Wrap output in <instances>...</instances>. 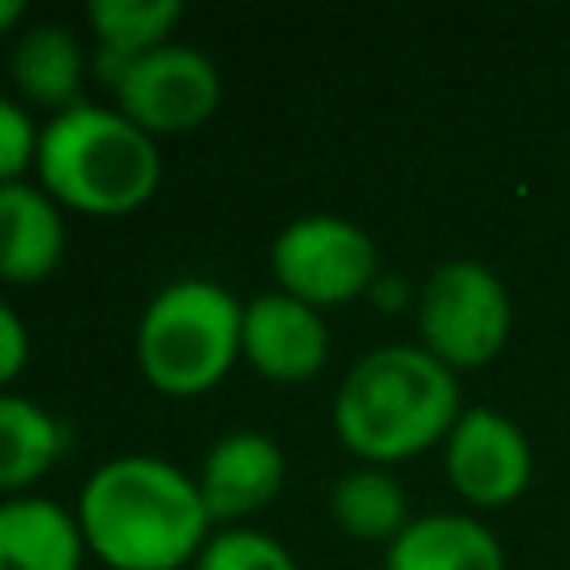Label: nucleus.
Instances as JSON below:
<instances>
[{
  "label": "nucleus",
  "instance_id": "obj_1",
  "mask_svg": "<svg viewBox=\"0 0 570 570\" xmlns=\"http://www.w3.org/2000/svg\"><path fill=\"white\" fill-rule=\"evenodd\" d=\"M89 552L116 570H174L209 539V508L196 476L160 454L98 463L76 499Z\"/></svg>",
  "mask_w": 570,
  "mask_h": 570
},
{
  "label": "nucleus",
  "instance_id": "obj_2",
  "mask_svg": "<svg viewBox=\"0 0 570 570\" xmlns=\"http://www.w3.org/2000/svg\"><path fill=\"white\" fill-rule=\"evenodd\" d=\"M459 414V379L423 343L365 352L334 392V432L365 463H396L445 441Z\"/></svg>",
  "mask_w": 570,
  "mask_h": 570
},
{
  "label": "nucleus",
  "instance_id": "obj_3",
  "mask_svg": "<svg viewBox=\"0 0 570 570\" xmlns=\"http://www.w3.org/2000/svg\"><path fill=\"white\" fill-rule=\"evenodd\" d=\"M40 187L85 214H129L160 183L156 138L116 102H71L40 125L36 147Z\"/></svg>",
  "mask_w": 570,
  "mask_h": 570
},
{
  "label": "nucleus",
  "instance_id": "obj_4",
  "mask_svg": "<svg viewBox=\"0 0 570 570\" xmlns=\"http://www.w3.org/2000/svg\"><path fill=\"white\" fill-rule=\"evenodd\" d=\"M240 321L245 303L227 285L209 276L165 281L138 316V365L160 392H205L240 356Z\"/></svg>",
  "mask_w": 570,
  "mask_h": 570
},
{
  "label": "nucleus",
  "instance_id": "obj_5",
  "mask_svg": "<svg viewBox=\"0 0 570 570\" xmlns=\"http://www.w3.org/2000/svg\"><path fill=\"white\" fill-rule=\"evenodd\" d=\"M423 347L450 370H476L494 361L512 334L508 285L476 258H450L432 267L419 289Z\"/></svg>",
  "mask_w": 570,
  "mask_h": 570
},
{
  "label": "nucleus",
  "instance_id": "obj_6",
  "mask_svg": "<svg viewBox=\"0 0 570 570\" xmlns=\"http://www.w3.org/2000/svg\"><path fill=\"white\" fill-rule=\"evenodd\" d=\"M272 276L276 289L325 307V303H347L365 294L379 276V249L374 236L330 209L294 214L276 236H272Z\"/></svg>",
  "mask_w": 570,
  "mask_h": 570
},
{
  "label": "nucleus",
  "instance_id": "obj_7",
  "mask_svg": "<svg viewBox=\"0 0 570 570\" xmlns=\"http://www.w3.org/2000/svg\"><path fill=\"white\" fill-rule=\"evenodd\" d=\"M111 94H116V107L129 120H138L147 134L191 129L205 116H214L223 98V76L205 49L187 40H165L134 53L120 80L111 85Z\"/></svg>",
  "mask_w": 570,
  "mask_h": 570
},
{
  "label": "nucleus",
  "instance_id": "obj_8",
  "mask_svg": "<svg viewBox=\"0 0 570 570\" xmlns=\"http://www.w3.org/2000/svg\"><path fill=\"white\" fill-rule=\"evenodd\" d=\"M534 454L525 432L499 410H463L445 436V476L476 508H503L525 494Z\"/></svg>",
  "mask_w": 570,
  "mask_h": 570
},
{
  "label": "nucleus",
  "instance_id": "obj_9",
  "mask_svg": "<svg viewBox=\"0 0 570 570\" xmlns=\"http://www.w3.org/2000/svg\"><path fill=\"white\" fill-rule=\"evenodd\" d=\"M325 352L330 330L321 321V307L285 289H263L245 303L240 356L267 379H307L325 365Z\"/></svg>",
  "mask_w": 570,
  "mask_h": 570
},
{
  "label": "nucleus",
  "instance_id": "obj_10",
  "mask_svg": "<svg viewBox=\"0 0 570 570\" xmlns=\"http://www.w3.org/2000/svg\"><path fill=\"white\" fill-rule=\"evenodd\" d=\"M196 485H200V499L214 521H236L281 494L285 450L272 432L232 428V432L214 436V445L205 450Z\"/></svg>",
  "mask_w": 570,
  "mask_h": 570
},
{
  "label": "nucleus",
  "instance_id": "obj_11",
  "mask_svg": "<svg viewBox=\"0 0 570 570\" xmlns=\"http://www.w3.org/2000/svg\"><path fill=\"white\" fill-rule=\"evenodd\" d=\"M85 548L76 508L49 494L0 499V570H80Z\"/></svg>",
  "mask_w": 570,
  "mask_h": 570
},
{
  "label": "nucleus",
  "instance_id": "obj_12",
  "mask_svg": "<svg viewBox=\"0 0 570 570\" xmlns=\"http://www.w3.org/2000/svg\"><path fill=\"white\" fill-rule=\"evenodd\" d=\"M67 249V223L58 200L31 183H0V276L4 281H40L58 267Z\"/></svg>",
  "mask_w": 570,
  "mask_h": 570
},
{
  "label": "nucleus",
  "instance_id": "obj_13",
  "mask_svg": "<svg viewBox=\"0 0 570 570\" xmlns=\"http://www.w3.org/2000/svg\"><path fill=\"white\" fill-rule=\"evenodd\" d=\"M383 570H503V548L468 512H428L387 543Z\"/></svg>",
  "mask_w": 570,
  "mask_h": 570
},
{
  "label": "nucleus",
  "instance_id": "obj_14",
  "mask_svg": "<svg viewBox=\"0 0 570 570\" xmlns=\"http://www.w3.org/2000/svg\"><path fill=\"white\" fill-rule=\"evenodd\" d=\"M85 67H89V58H85L80 40L71 36V27H62V22L22 27V36L13 40V53H9V71L22 89V98L36 107H49V116L80 102Z\"/></svg>",
  "mask_w": 570,
  "mask_h": 570
},
{
  "label": "nucleus",
  "instance_id": "obj_15",
  "mask_svg": "<svg viewBox=\"0 0 570 570\" xmlns=\"http://www.w3.org/2000/svg\"><path fill=\"white\" fill-rule=\"evenodd\" d=\"M67 450V423L36 396L0 387V490L45 476Z\"/></svg>",
  "mask_w": 570,
  "mask_h": 570
},
{
  "label": "nucleus",
  "instance_id": "obj_16",
  "mask_svg": "<svg viewBox=\"0 0 570 570\" xmlns=\"http://www.w3.org/2000/svg\"><path fill=\"white\" fill-rule=\"evenodd\" d=\"M330 512L352 539H365V543H392L414 521L405 485L379 463L347 468L330 490Z\"/></svg>",
  "mask_w": 570,
  "mask_h": 570
},
{
  "label": "nucleus",
  "instance_id": "obj_17",
  "mask_svg": "<svg viewBox=\"0 0 570 570\" xmlns=\"http://www.w3.org/2000/svg\"><path fill=\"white\" fill-rule=\"evenodd\" d=\"M85 18L98 36V49L134 58L151 45L174 40L169 31L183 22V0H89Z\"/></svg>",
  "mask_w": 570,
  "mask_h": 570
},
{
  "label": "nucleus",
  "instance_id": "obj_18",
  "mask_svg": "<svg viewBox=\"0 0 570 570\" xmlns=\"http://www.w3.org/2000/svg\"><path fill=\"white\" fill-rule=\"evenodd\" d=\"M196 570H298V561L258 525H223L209 530L205 548L196 552Z\"/></svg>",
  "mask_w": 570,
  "mask_h": 570
},
{
  "label": "nucleus",
  "instance_id": "obj_19",
  "mask_svg": "<svg viewBox=\"0 0 570 570\" xmlns=\"http://www.w3.org/2000/svg\"><path fill=\"white\" fill-rule=\"evenodd\" d=\"M36 147H40L36 116L22 102L0 94V183L27 178V169L36 165Z\"/></svg>",
  "mask_w": 570,
  "mask_h": 570
},
{
  "label": "nucleus",
  "instance_id": "obj_20",
  "mask_svg": "<svg viewBox=\"0 0 570 570\" xmlns=\"http://www.w3.org/2000/svg\"><path fill=\"white\" fill-rule=\"evenodd\" d=\"M27 352H31L27 321L18 316V307L9 298H0V387L27 365Z\"/></svg>",
  "mask_w": 570,
  "mask_h": 570
},
{
  "label": "nucleus",
  "instance_id": "obj_21",
  "mask_svg": "<svg viewBox=\"0 0 570 570\" xmlns=\"http://www.w3.org/2000/svg\"><path fill=\"white\" fill-rule=\"evenodd\" d=\"M22 18H27V4H22V0H0V36L13 31Z\"/></svg>",
  "mask_w": 570,
  "mask_h": 570
}]
</instances>
